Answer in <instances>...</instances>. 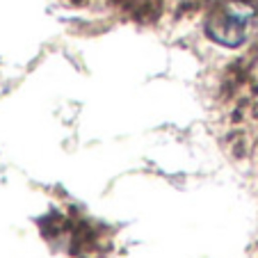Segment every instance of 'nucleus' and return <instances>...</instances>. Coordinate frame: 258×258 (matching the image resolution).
<instances>
[{"label": "nucleus", "instance_id": "1", "mask_svg": "<svg viewBox=\"0 0 258 258\" xmlns=\"http://www.w3.org/2000/svg\"><path fill=\"white\" fill-rule=\"evenodd\" d=\"M249 23V12H240L238 7H224L219 14H213L206 23V32L215 41L224 46H238L244 41V30Z\"/></svg>", "mask_w": 258, "mask_h": 258}]
</instances>
